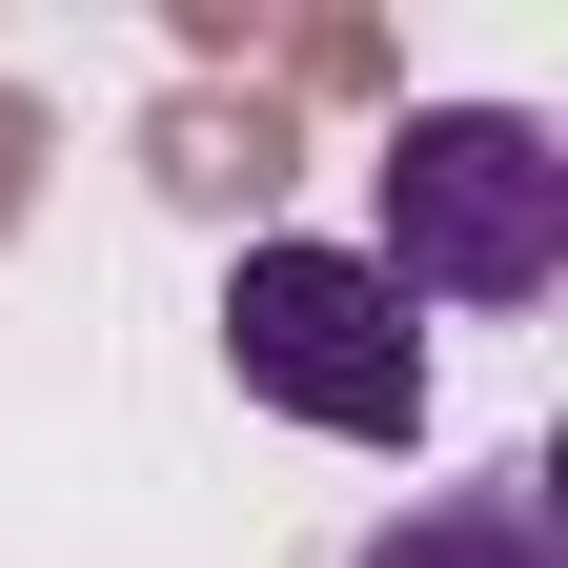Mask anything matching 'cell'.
I'll use <instances>...</instances> for the list:
<instances>
[{"instance_id": "7a4b0ae2", "label": "cell", "mask_w": 568, "mask_h": 568, "mask_svg": "<svg viewBox=\"0 0 568 568\" xmlns=\"http://www.w3.org/2000/svg\"><path fill=\"white\" fill-rule=\"evenodd\" d=\"M224 366H244V406L325 426V447H426V325L386 305L366 244H244L224 264Z\"/></svg>"}, {"instance_id": "3957f363", "label": "cell", "mask_w": 568, "mask_h": 568, "mask_svg": "<svg viewBox=\"0 0 568 568\" xmlns=\"http://www.w3.org/2000/svg\"><path fill=\"white\" fill-rule=\"evenodd\" d=\"M345 568H568V508H548V467H487V487H426L406 528H366Z\"/></svg>"}, {"instance_id": "6da1fadb", "label": "cell", "mask_w": 568, "mask_h": 568, "mask_svg": "<svg viewBox=\"0 0 568 568\" xmlns=\"http://www.w3.org/2000/svg\"><path fill=\"white\" fill-rule=\"evenodd\" d=\"M366 264H386V305H548L568 284V142L528 102H406Z\"/></svg>"}]
</instances>
